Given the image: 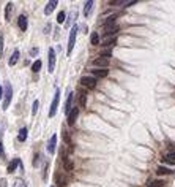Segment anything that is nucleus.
I'll use <instances>...</instances> for the list:
<instances>
[{"label": "nucleus", "mask_w": 175, "mask_h": 187, "mask_svg": "<svg viewBox=\"0 0 175 187\" xmlns=\"http://www.w3.org/2000/svg\"><path fill=\"white\" fill-rule=\"evenodd\" d=\"M47 70H49V73H52L55 70V51L52 48H49L47 51Z\"/></svg>", "instance_id": "nucleus-1"}, {"label": "nucleus", "mask_w": 175, "mask_h": 187, "mask_svg": "<svg viewBox=\"0 0 175 187\" xmlns=\"http://www.w3.org/2000/svg\"><path fill=\"white\" fill-rule=\"evenodd\" d=\"M59 102H60V90H55V95H54V100L51 103V108H49V118H54L55 113H57V106H59Z\"/></svg>", "instance_id": "nucleus-2"}, {"label": "nucleus", "mask_w": 175, "mask_h": 187, "mask_svg": "<svg viewBox=\"0 0 175 187\" xmlns=\"http://www.w3.org/2000/svg\"><path fill=\"white\" fill-rule=\"evenodd\" d=\"M76 35H78V26H73L71 32H69V40H68V56L71 54L73 48H74V43H76Z\"/></svg>", "instance_id": "nucleus-3"}, {"label": "nucleus", "mask_w": 175, "mask_h": 187, "mask_svg": "<svg viewBox=\"0 0 175 187\" xmlns=\"http://www.w3.org/2000/svg\"><path fill=\"white\" fill-rule=\"evenodd\" d=\"M96 78H93V76H82L81 78V84L84 86V87H87V89H95V86H96Z\"/></svg>", "instance_id": "nucleus-4"}, {"label": "nucleus", "mask_w": 175, "mask_h": 187, "mask_svg": "<svg viewBox=\"0 0 175 187\" xmlns=\"http://www.w3.org/2000/svg\"><path fill=\"white\" fill-rule=\"evenodd\" d=\"M11 95H13L11 86H10V84H7V86H5V100H3V109H8V106H10V100H11Z\"/></svg>", "instance_id": "nucleus-5"}, {"label": "nucleus", "mask_w": 175, "mask_h": 187, "mask_svg": "<svg viewBox=\"0 0 175 187\" xmlns=\"http://www.w3.org/2000/svg\"><path fill=\"white\" fill-rule=\"evenodd\" d=\"M78 116H79V108H73L68 114V125H74V122H76L78 119Z\"/></svg>", "instance_id": "nucleus-6"}, {"label": "nucleus", "mask_w": 175, "mask_h": 187, "mask_svg": "<svg viewBox=\"0 0 175 187\" xmlns=\"http://www.w3.org/2000/svg\"><path fill=\"white\" fill-rule=\"evenodd\" d=\"M107 73H109L107 68H96V70H92L93 78H104V76H107Z\"/></svg>", "instance_id": "nucleus-7"}, {"label": "nucleus", "mask_w": 175, "mask_h": 187, "mask_svg": "<svg viewBox=\"0 0 175 187\" xmlns=\"http://www.w3.org/2000/svg\"><path fill=\"white\" fill-rule=\"evenodd\" d=\"M55 144H57V135H52L51 139H49V143H47V152L49 154L55 152Z\"/></svg>", "instance_id": "nucleus-8"}, {"label": "nucleus", "mask_w": 175, "mask_h": 187, "mask_svg": "<svg viewBox=\"0 0 175 187\" xmlns=\"http://www.w3.org/2000/svg\"><path fill=\"white\" fill-rule=\"evenodd\" d=\"M93 65H95V67H99V68H107V65H109V59L98 57V59L93 60Z\"/></svg>", "instance_id": "nucleus-9"}, {"label": "nucleus", "mask_w": 175, "mask_h": 187, "mask_svg": "<svg viewBox=\"0 0 175 187\" xmlns=\"http://www.w3.org/2000/svg\"><path fill=\"white\" fill-rule=\"evenodd\" d=\"M17 26H19V29H21V30H24V32L27 30V18L24 16V14H21V16H19V19H17Z\"/></svg>", "instance_id": "nucleus-10"}, {"label": "nucleus", "mask_w": 175, "mask_h": 187, "mask_svg": "<svg viewBox=\"0 0 175 187\" xmlns=\"http://www.w3.org/2000/svg\"><path fill=\"white\" fill-rule=\"evenodd\" d=\"M55 7H57V0H52V2H49L47 5H46V8H44V14L46 16H49L54 10H55Z\"/></svg>", "instance_id": "nucleus-11"}, {"label": "nucleus", "mask_w": 175, "mask_h": 187, "mask_svg": "<svg viewBox=\"0 0 175 187\" xmlns=\"http://www.w3.org/2000/svg\"><path fill=\"white\" fill-rule=\"evenodd\" d=\"M71 105H73V92H68V99H66V102H65V113H66V114H69Z\"/></svg>", "instance_id": "nucleus-12"}, {"label": "nucleus", "mask_w": 175, "mask_h": 187, "mask_svg": "<svg viewBox=\"0 0 175 187\" xmlns=\"http://www.w3.org/2000/svg\"><path fill=\"white\" fill-rule=\"evenodd\" d=\"M93 5H95L93 0H88V2H85V7H84V16H85V18H88V14L92 13Z\"/></svg>", "instance_id": "nucleus-13"}, {"label": "nucleus", "mask_w": 175, "mask_h": 187, "mask_svg": "<svg viewBox=\"0 0 175 187\" xmlns=\"http://www.w3.org/2000/svg\"><path fill=\"white\" fill-rule=\"evenodd\" d=\"M27 135H29V132H27V129H26V127L21 129V130H19V135H17V141L24 143V141L27 139Z\"/></svg>", "instance_id": "nucleus-14"}, {"label": "nucleus", "mask_w": 175, "mask_h": 187, "mask_svg": "<svg viewBox=\"0 0 175 187\" xmlns=\"http://www.w3.org/2000/svg\"><path fill=\"white\" fill-rule=\"evenodd\" d=\"M17 165H21V160H19V159H13V162H10V165H8L7 171H8V173H13V171L16 170Z\"/></svg>", "instance_id": "nucleus-15"}, {"label": "nucleus", "mask_w": 175, "mask_h": 187, "mask_svg": "<svg viewBox=\"0 0 175 187\" xmlns=\"http://www.w3.org/2000/svg\"><path fill=\"white\" fill-rule=\"evenodd\" d=\"M17 59H19V49H14V53L11 54V57H10V60H8V65H10V67L16 65Z\"/></svg>", "instance_id": "nucleus-16"}, {"label": "nucleus", "mask_w": 175, "mask_h": 187, "mask_svg": "<svg viewBox=\"0 0 175 187\" xmlns=\"http://www.w3.org/2000/svg\"><path fill=\"white\" fill-rule=\"evenodd\" d=\"M117 43V37H109V38H104L103 40V44L101 46H106V48H107V46H114Z\"/></svg>", "instance_id": "nucleus-17"}, {"label": "nucleus", "mask_w": 175, "mask_h": 187, "mask_svg": "<svg viewBox=\"0 0 175 187\" xmlns=\"http://www.w3.org/2000/svg\"><path fill=\"white\" fill-rule=\"evenodd\" d=\"M115 19H117V16H115V14L109 16V18L106 19V22H104V29H107V27H114V24H115Z\"/></svg>", "instance_id": "nucleus-18"}, {"label": "nucleus", "mask_w": 175, "mask_h": 187, "mask_svg": "<svg viewBox=\"0 0 175 187\" xmlns=\"http://www.w3.org/2000/svg\"><path fill=\"white\" fill-rule=\"evenodd\" d=\"M164 162H167V163H175V151H170V152H167L166 155H164Z\"/></svg>", "instance_id": "nucleus-19"}, {"label": "nucleus", "mask_w": 175, "mask_h": 187, "mask_svg": "<svg viewBox=\"0 0 175 187\" xmlns=\"http://www.w3.org/2000/svg\"><path fill=\"white\" fill-rule=\"evenodd\" d=\"M164 185V181L163 179H155V181H150L147 184V187H163Z\"/></svg>", "instance_id": "nucleus-20"}, {"label": "nucleus", "mask_w": 175, "mask_h": 187, "mask_svg": "<svg viewBox=\"0 0 175 187\" xmlns=\"http://www.w3.org/2000/svg\"><path fill=\"white\" fill-rule=\"evenodd\" d=\"M172 171L169 170V168H166V167H158V170H156V174L158 176H166V174H170Z\"/></svg>", "instance_id": "nucleus-21"}, {"label": "nucleus", "mask_w": 175, "mask_h": 187, "mask_svg": "<svg viewBox=\"0 0 175 187\" xmlns=\"http://www.w3.org/2000/svg\"><path fill=\"white\" fill-rule=\"evenodd\" d=\"M40 70H41V60L38 59V60H35V62L32 63V72H33V73H38Z\"/></svg>", "instance_id": "nucleus-22"}, {"label": "nucleus", "mask_w": 175, "mask_h": 187, "mask_svg": "<svg viewBox=\"0 0 175 187\" xmlns=\"http://www.w3.org/2000/svg\"><path fill=\"white\" fill-rule=\"evenodd\" d=\"M79 103H81V106H82V108H85V105H87V95H85L84 92H81V94H79Z\"/></svg>", "instance_id": "nucleus-23"}, {"label": "nucleus", "mask_w": 175, "mask_h": 187, "mask_svg": "<svg viewBox=\"0 0 175 187\" xmlns=\"http://www.w3.org/2000/svg\"><path fill=\"white\" fill-rule=\"evenodd\" d=\"M11 10H13V3L10 2V3L7 5V10H5V19H7V21H8L10 16H11Z\"/></svg>", "instance_id": "nucleus-24"}, {"label": "nucleus", "mask_w": 175, "mask_h": 187, "mask_svg": "<svg viewBox=\"0 0 175 187\" xmlns=\"http://www.w3.org/2000/svg\"><path fill=\"white\" fill-rule=\"evenodd\" d=\"M90 41H92V44H99V35L96 32H93L90 37Z\"/></svg>", "instance_id": "nucleus-25"}, {"label": "nucleus", "mask_w": 175, "mask_h": 187, "mask_svg": "<svg viewBox=\"0 0 175 187\" xmlns=\"http://www.w3.org/2000/svg\"><path fill=\"white\" fill-rule=\"evenodd\" d=\"M65 19H66V14H65V11H60V13H59V16H57V22H59V24H63V22H65Z\"/></svg>", "instance_id": "nucleus-26"}, {"label": "nucleus", "mask_w": 175, "mask_h": 187, "mask_svg": "<svg viewBox=\"0 0 175 187\" xmlns=\"http://www.w3.org/2000/svg\"><path fill=\"white\" fill-rule=\"evenodd\" d=\"M63 162H65V170H66V171H71V170H73V162H69L68 159H63Z\"/></svg>", "instance_id": "nucleus-27"}, {"label": "nucleus", "mask_w": 175, "mask_h": 187, "mask_svg": "<svg viewBox=\"0 0 175 187\" xmlns=\"http://www.w3.org/2000/svg\"><path fill=\"white\" fill-rule=\"evenodd\" d=\"M14 187H27V185H26V182H24L22 179H16L14 181Z\"/></svg>", "instance_id": "nucleus-28"}, {"label": "nucleus", "mask_w": 175, "mask_h": 187, "mask_svg": "<svg viewBox=\"0 0 175 187\" xmlns=\"http://www.w3.org/2000/svg\"><path fill=\"white\" fill-rule=\"evenodd\" d=\"M38 108H40V102H38V100H35V102H33V108H32V114H36Z\"/></svg>", "instance_id": "nucleus-29"}, {"label": "nucleus", "mask_w": 175, "mask_h": 187, "mask_svg": "<svg viewBox=\"0 0 175 187\" xmlns=\"http://www.w3.org/2000/svg\"><path fill=\"white\" fill-rule=\"evenodd\" d=\"M3 54V37L0 35V56Z\"/></svg>", "instance_id": "nucleus-30"}, {"label": "nucleus", "mask_w": 175, "mask_h": 187, "mask_svg": "<svg viewBox=\"0 0 175 187\" xmlns=\"http://www.w3.org/2000/svg\"><path fill=\"white\" fill-rule=\"evenodd\" d=\"M63 138H65L66 143H69V135H68V132H63Z\"/></svg>", "instance_id": "nucleus-31"}, {"label": "nucleus", "mask_w": 175, "mask_h": 187, "mask_svg": "<svg viewBox=\"0 0 175 187\" xmlns=\"http://www.w3.org/2000/svg\"><path fill=\"white\" fill-rule=\"evenodd\" d=\"M7 179H0V187H7Z\"/></svg>", "instance_id": "nucleus-32"}, {"label": "nucleus", "mask_w": 175, "mask_h": 187, "mask_svg": "<svg viewBox=\"0 0 175 187\" xmlns=\"http://www.w3.org/2000/svg\"><path fill=\"white\" fill-rule=\"evenodd\" d=\"M30 54H32V56H36V54H38V48H33V49L30 51Z\"/></svg>", "instance_id": "nucleus-33"}, {"label": "nucleus", "mask_w": 175, "mask_h": 187, "mask_svg": "<svg viewBox=\"0 0 175 187\" xmlns=\"http://www.w3.org/2000/svg\"><path fill=\"white\" fill-rule=\"evenodd\" d=\"M2 155H3V143L0 141V157H2Z\"/></svg>", "instance_id": "nucleus-34"}, {"label": "nucleus", "mask_w": 175, "mask_h": 187, "mask_svg": "<svg viewBox=\"0 0 175 187\" xmlns=\"http://www.w3.org/2000/svg\"><path fill=\"white\" fill-rule=\"evenodd\" d=\"M49 29H51V26L47 24V26H46V29H44V33H49Z\"/></svg>", "instance_id": "nucleus-35"}, {"label": "nucleus", "mask_w": 175, "mask_h": 187, "mask_svg": "<svg viewBox=\"0 0 175 187\" xmlns=\"http://www.w3.org/2000/svg\"><path fill=\"white\" fill-rule=\"evenodd\" d=\"M2 97H3V89L0 87V100H2Z\"/></svg>", "instance_id": "nucleus-36"}]
</instances>
